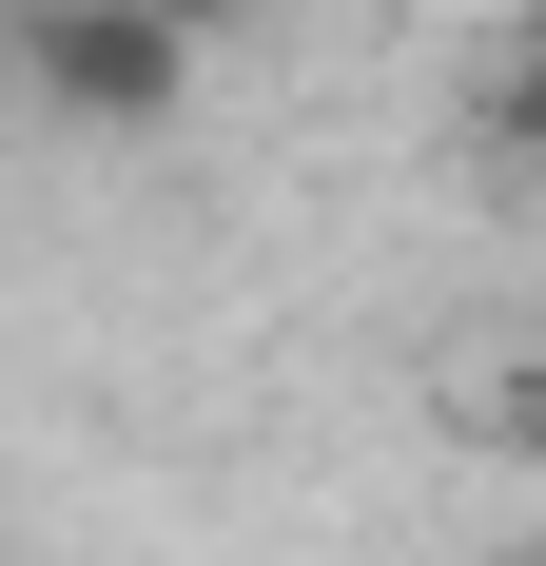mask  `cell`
Listing matches in <instances>:
<instances>
[{
	"mask_svg": "<svg viewBox=\"0 0 546 566\" xmlns=\"http://www.w3.org/2000/svg\"><path fill=\"white\" fill-rule=\"evenodd\" d=\"M0 59H20L40 117H78V137H157V117L196 98V40H176L157 0H20Z\"/></svg>",
	"mask_w": 546,
	"mask_h": 566,
	"instance_id": "cell-1",
	"label": "cell"
},
{
	"mask_svg": "<svg viewBox=\"0 0 546 566\" xmlns=\"http://www.w3.org/2000/svg\"><path fill=\"white\" fill-rule=\"evenodd\" d=\"M157 20H176V40H216V20H234V0H157Z\"/></svg>",
	"mask_w": 546,
	"mask_h": 566,
	"instance_id": "cell-2",
	"label": "cell"
},
{
	"mask_svg": "<svg viewBox=\"0 0 546 566\" xmlns=\"http://www.w3.org/2000/svg\"><path fill=\"white\" fill-rule=\"evenodd\" d=\"M527 137H546V59H527Z\"/></svg>",
	"mask_w": 546,
	"mask_h": 566,
	"instance_id": "cell-3",
	"label": "cell"
},
{
	"mask_svg": "<svg viewBox=\"0 0 546 566\" xmlns=\"http://www.w3.org/2000/svg\"><path fill=\"white\" fill-rule=\"evenodd\" d=\"M527 566H546V547H527Z\"/></svg>",
	"mask_w": 546,
	"mask_h": 566,
	"instance_id": "cell-4",
	"label": "cell"
}]
</instances>
